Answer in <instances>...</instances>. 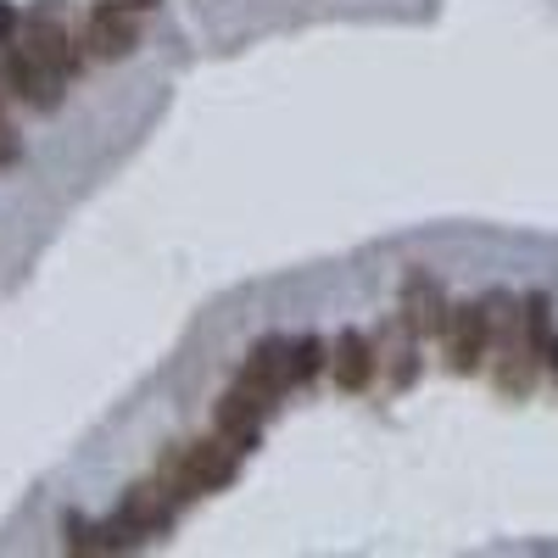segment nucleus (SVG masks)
Masks as SVG:
<instances>
[{"instance_id": "obj_1", "label": "nucleus", "mask_w": 558, "mask_h": 558, "mask_svg": "<svg viewBox=\"0 0 558 558\" xmlns=\"http://www.w3.org/2000/svg\"><path fill=\"white\" fill-rule=\"evenodd\" d=\"M241 458H246V441L213 430L202 441H184L179 452H168L157 475H168L184 497H207V492H223L229 481L241 475Z\"/></svg>"}, {"instance_id": "obj_2", "label": "nucleus", "mask_w": 558, "mask_h": 558, "mask_svg": "<svg viewBox=\"0 0 558 558\" xmlns=\"http://www.w3.org/2000/svg\"><path fill=\"white\" fill-rule=\"evenodd\" d=\"M23 45L45 62V68H57L62 78H73L78 68H84V39L68 28V12L57 7V0H39V7L23 17Z\"/></svg>"}, {"instance_id": "obj_3", "label": "nucleus", "mask_w": 558, "mask_h": 558, "mask_svg": "<svg viewBox=\"0 0 558 558\" xmlns=\"http://www.w3.org/2000/svg\"><path fill=\"white\" fill-rule=\"evenodd\" d=\"M441 347H447V363L458 368V375H475V368L497 352L492 307H486V302H452L447 330H441Z\"/></svg>"}, {"instance_id": "obj_4", "label": "nucleus", "mask_w": 558, "mask_h": 558, "mask_svg": "<svg viewBox=\"0 0 558 558\" xmlns=\"http://www.w3.org/2000/svg\"><path fill=\"white\" fill-rule=\"evenodd\" d=\"M0 84H7V96L12 101H23V107H34V112H57V101H62V73L57 68H45L28 45H7V57H0Z\"/></svg>"}, {"instance_id": "obj_5", "label": "nucleus", "mask_w": 558, "mask_h": 558, "mask_svg": "<svg viewBox=\"0 0 558 558\" xmlns=\"http://www.w3.org/2000/svg\"><path fill=\"white\" fill-rule=\"evenodd\" d=\"M179 502H191V497H184L168 475H151V481L129 486V497H123V508H118V520H123L140 542H151V536H168V531H173Z\"/></svg>"}, {"instance_id": "obj_6", "label": "nucleus", "mask_w": 558, "mask_h": 558, "mask_svg": "<svg viewBox=\"0 0 558 558\" xmlns=\"http://www.w3.org/2000/svg\"><path fill=\"white\" fill-rule=\"evenodd\" d=\"M397 313H402V324L418 336V341H430V336H441L447 330V313H452V302L441 296V286L425 274V268H413L408 279H402V302H397Z\"/></svg>"}, {"instance_id": "obj_7", "label": "nucleus", "mask_w": 558, "mask_h": 558, "mask_svg": "<svg viewBox=\"0 0 558 558\" xmlns=\"http://www.w3.org/2000/svg\"><path fill=\"white\" fill-rule=\"evenodd\" d=\"M134 45H140L134 12L123 7V0H101V7L89 12V23H84V51L101 57V62H123Z\"/></svg>"}, {"instance_id": "obj_8", "label": "nucleus", "mask_w": 558, "mask_h": 558, "mask_svg": "<svg viewBox=\"0 0 558 558\" xmlns=\"http://www.w3.org/2000/svg\"><path fill=\"white\" fill-rule=\"evenodd\" d=\"M235 380L279 402V397H286V391L296 386V368H291V341H279V336L257 341V347H252V357L241 363V375H235Z\"/></svg>"}, {"instance_id": "obj_9", "label": "nucleus", "mask_w": 558, "mask_h": 558, "mask_svg": "<svg viewBox=\"0 0 558 558\" xmlns=\"http://www.w3.org/2000/svg\"><path fill=\"white\" fill-rule=\"evenodd\" d=\"M330 375L341 391H368L380 375V357H375V336H363V330H341L330 341Z\"/></svg>"}, {"instance_id": "obj_10", "label": "nucleus", "mask_w": 558, "mask_h": 558, "mask_svg": "<svg viewBox=\"0 0 558 558\" xmlns=\"http://www.w3.org/2000/svg\"><path fill=\"white\" fill-rule=\"evenodd\" d=\"M375 357H380V380H386L391 391H408V386L418 380V336L402 324V313L375 336Z\"/></svg>"}, {"instance_id": "obj_11", "label": "nucleus", "mask_w": 558, "mask_h": 558, "mask_svg": "<svg viewBox=\"0 0 558 558\" xmlns=\"http://www.w3.org/2000/svg\"><path fill=\"white\" fill-rule=\"evenodd\" d=\"M268 413H274V397H263V391H252V386H241V380H235V386L223 391V402H218V430L252 447Z\"/></svg>"}, {"instance_id": "obj_12", "label": "nucleus", "mask_w": 558, "mask_h": 558, "mask_svg": "<svg viewBox=\"0 0 558 558\" xmlns=\"http://www.w3.org/2000/svg\"><path fill=\"white\" fill-rule=\"evenodd\" d=\"M291 368H296V386H302V380H313L318 368H330V347H324L318 336L291 341Z\"/></svg>"}, {"instance_id": "obj_13", "label": "nucleus", "mask_w": 558, "mask_h": 558, "mask_svg": "<svg viewBox=\"0 0 558 558\" xmlns=\"http://www.w3.org/2000/svg\"><path fill=\"white\" fill-rule=\"evenodd\" d=\"M12 39H23V12L12 0H0V45H12Z\"/></svg>"}, {"instance_id": "obj_14", "label": "nucleus", "mask_w": 558, "mask_h": 558, "mask_svg": "<svg viewBox=\"0 0 558 558\" xmlns=\"http://www.w3.org/2000/svg\"><path fill=\"white\" fill-rule=\"evenodd\" d=\"M542 363H547L553 375H558V336H547V347H542Z\"/></svg>"}, {"instance_id": "obj_15", "label": "nucleus", "mask_w": 558, "mask_h": 558, "mask_svg": "<svg viewBox=\"0 0 558 558\" xmlns=\"http://www.w3.org/2000/svg\"><path fill=\"white\" fill-rule=\"evenodd\" d=\"M123 7H129V12H157L162 0H123Z\"/></svg>"}]
</instances>
